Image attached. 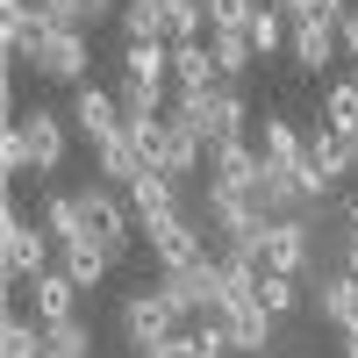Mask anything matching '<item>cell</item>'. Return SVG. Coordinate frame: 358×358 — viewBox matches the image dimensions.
<instances>
[{
  "mask_svg": "<svg viewBox=\"0 0 358 358\" xmlns=\"http://www.w3.org/2000/svg\"><path fill=\"white\" fill-rule=\"evenodd\" d=\"M43 229H50V244H86V215H79V194H43V215H36Z\"/></svg>",
  "mask_w": 358,
  "mask_h": 358,
  "instance_id": "cell-25",
  "label": "cell"
},
{
  "mask_svg": "<svg viewBox=\"0 0 358 358\" xmlns=\"http://www.w3.org/2000/svg\"><path fill=\"white\" fill-rule=\"evenodd\" d=\"M151 258H158V273L208 265V258H215V244H208V222H201V215H172L165 229H151Z\"/></svg>",
  "mask_w": 358,
  "mask_h": 358,
  "instance_id": "cell-10",
  "label": "cell"
},
{
  "mask_svg": "<svg viewBox=\"0 0 358 358\" xmlns=\"http://www.w3.org/2000/svg\"><path fill=\"white\" fill-rule=\"evenodd\" d=\"M122 72L172 86V43H122Z\"/></svg>",
  "mask_w": 358,
  "mask_h": 358,
  "instance_id": "cell-30",
  "label": "cell"
},
{
  "mask_svg": "<svg viewBox=\"0 0 358 358\" xmlns=\"http://www.w3.org/2000/svg\"><path fill=\"white\" fill-rule=\"evenodd\" d=\"M57 273H72L79 294H94V287L115 273V258H108L101 244H57Z\"/></svg>",
  "mask_w": 358,
  "mask_h": 358,
  "instance_id": "cell-22",
  "label": "cell"
},
{
  "mask_svg": "<svg viewBox=\"0 0 358 358\" xmlns=\"http://www.w3.org/2000/svg\"><path fill=\"white\" fill-rule=\"evenodd\" d=\"M265 179V151L251 136H229V143H208V187H236V194H258Z\"/></svg>",
  "mask_w": 358,
  "mask_h": 358,
  "instance_id": "cell-11",
  "label": "cell"
},
{
  "mask_svg": "<svg viewBox=\"0 0 358 358\" xmlns=\"http://www.w3.org/2000/svg\"><path fill=\"white\" fill-rule=\"evenodd\" d=\"M258 151H265V165H273V172H294V165L308 158V129L294 122V115L273 108V115L258 122Z\"/></svg>",
  "mask_w": 358,
  "mask_h": 358,
  "instance_id": "cell-17",
  "label": "cell"
},
{
  "mask_svg": "<svg viewBox=\"0 0 358 358\" xmlns=\"http://www.w3.org/2000/svg\"><path fill=\"white\" fill-rule=\"evenodd\" d=\"M229 251H251L265 273L315 280V215H280V222H265L251 244H229Z\"/></svg>",
  "mask_w": 358,
  "mask_h": 358,
  "instance_id": "cell-3",
  "label": "cell"
},
{
  "mask_svg": "<svg viewBox=\"0 0 358 358\" xmlns=\"http://www.w3.org/2000/svg\"><path fill=\"white\" fill-rule=\"evenodd\" d=\"M57 265V244H50V229L29 215L22 201L0 208V273H8V287H29L36 273H50Z\"/></svg>",
  "mask_w": 358,
  "mask_h": 358,
  "instance_id": "cell-2",
  "label": "cell"
},
{
  "mask_svg": "<svg viewBox=\"0 0 358 358\" xmlns=\"http://www.w3.org/2000/svg\"><path fill=\"white\" fill-rule=\"evenodd\" d=\"M22 72H43L57 86H86V72H94V36H86V29L43 22V36L29 43V57H22Z\"/></svg>",
  "mask_w": 358,
  "mask_h": 358,
  "instance_id": "cell-4",
  "label": "cell"
},
{
  "mask_svg": "<svg viewBox=\"0 0 358 358\" xmlns=\"http://www.w3.org/2000/svg\"><path fill=\"white\" fill-rule=\"evenodd\" d=\"M115 101H122V115H129V122H158V115H172V86L122 72V79H115Z\"/></svg>",
  "mask_w": 358,
  "mask_h": 358,
  "instance_id": "cell-21",
  "label": "cell"
},
{
  "mask_svg": "<svg viewBox=\"0 0 358 358\" xmlns=\"http://www.w3.org/2000/svg\"><path fill=\"white\" fill-rule=\"evenodd\" d=\"M179 330H187V322H179V308L165 301V287L151 280V287H136L129 294V301H122V344L136 351V358H151L165 337H179Z\"/></svg>",
  "mask_w": 358,
  "mask_h": 358,
  "instance_id": "cell-7",
  "label": "cell"
},
{
  "mask_svg": "<svg viewBox=\"0 0 358 358\" xmlns=\"http://www.w3.org/2000/svg\"><path fill=\"white\" fill-rule=\"evenodd\" d=\"M258 308H265V315L301 308V280H294V273H258Z\"/></svg>",
  "mask_w": 358,
  "mask_h": 358,
  "instance_id": "cell-32",
  "label": "cell"
},
{
  "mask_svg": "<svg viewBox=\"0 0 358 358\" xmlns=\"http://www.w3.org/2000/svg\"><path fill=\"white\" fill-rule=\"evenodd\" d=\"M265 0H208V29H251V15Z\"/></svg>",
  "mask_w": 358,
  "mask_h": 358,
  "instance_id": "cell-33",
  "label": "cell"
},
{
  "mask_svg": "<svg viewBox=\"0 0 358 358\" xmlns=\"http://www.w3.org/2000/svg\"><path fill=\"white\" fill-rule=\"evenodd\" d=\"M208 50H215V72H222V79H244V72L258 65V50H251L244 29H208Z\"/></svg>",
  "mask_w": 358,
  "mask_h": 358,
  "instance_id": "cell-26",
  "label": "cell"
},
{
  "mask_svg": "<svg viewBox=\"0 0 358 358\" xmlns=\"http://www.w3.org/2000/svg\"><path fill=\"white\" fill-rule=\"evenodd\" d=\"M43 351H50V358H94V322H86V315L43 322Z\"/></svg>",
  "mask_w": 358,
  "mask_h": 358,
  "instance_id": "cell-27",
  "label": "cell"
},
{
  "mask_svg": "<svg viewBox=\"0 0 358 358\" xmlns=\"http://www.w3.org/2000/svg\"><path fill=\"white\" fill-rule=\"evenodd\" d=\"M244 36H251V50H258V57H280V50L294 43V22L273 8V0H265V8L251 15V29H244Z\"/></svg>",
  "mask_w": 358,
  "mask_h": 358,
  "instance_id": "cell-28",
  "label": "cell"
},
{
  "mask_svg": "<svg viewBox=\"0 0 358 358\" xmlns=\"http://www.w3.org/2000/svg\"><path fill=\"white\" fill-rule=\"evenodd\" d=\"M94 165H101L94 179H108V187H136V179L151 172V165H143V136H136V122H122L108 143H94Z\"/></svg>",
  "mask_w": 358,
  "mask_h": 358,
  "instance_id": "cell-15",
  "label": "cell"
},
{
  "mask_svg": "<svg viewBox=\"0 0 358 358\" xmlns=\"http://www.w3.org/2000/svg\"><path fill=\"white\" fill-rule=\"evenodd\" d=\"M222 330H229V344L244 351V358H258V351H273L280 315H265L258 301H229V308H222Z\"/></svg>",
  "mask_w": 358,
  "mask_h": 358,
  "instance_id": "cell-18",
  "label": "cell"
},
{
  "mask_svg": "<svg viewBox=\"0 0 358 358\" xmlns=\"http://www.w3.org/2000/svg\"><path fill=\"white\" fill-rule=\"evenodd\" d=\"M172 115H179V122H187L201 143H229V136H244V129H251V108H244V94H236V79L201 86V94L172 86Z\"/></svg>",
  "mask_w": 358,
  "mask_h": 358,
  "instance_id": "cell-1",
  "label": "cell"
},
{
  "mask_svg": "<svg viewBox=\"0 0 358 358\" xmlns=\"http://www.w3.org/2000/svg\"><path fill=\"white\" fill-rule=\"evenodd\" d=\"M136 136H143V165H158V172H172L179 187H187L194 172H208V143L179 122V115H158V122H136Z\"/></svg>",
  "mask_w": 358,
  "mask_h": 358,
  "instance_id": "cell-5",
  "label": "cell"
},
{
  "mask_svg": "<svg viewBox=\"0 0 358 358\" xmlns=\"http://www.w3.org/2000/svg\"><path fill=\"white\" fill-rule=\"evenodd\" d=\"M8 122L22 129V158H29V179H50L65 165V115L57 108H15Z\"/></svg>",
  "mask_w": 358,
  "mask_h": 358,
  "instance_id": "cell-8",
  "label": "cell"
},
{
  "mask_svg": "<svg viewBox=\"0 0 358 358\" xmlns=\"http://www.w3.org/2000/svg\"><path fill=\"white\" fill-rule=\"evenodd\" d=\"M151 358H208V351H201V337H194V330H179V337H165Z\"/></svg>",
  "mask_w": 358,
  "mask_h": 358,
  "instance_id": "cell-35",
  "label": "cell"
},
{
  "mask_svg": "<svg viewBox=\"0 0 358 358\" xmlns=\"http://www.w3.org/2000/svg\"><path fill=\"white\" fill-rule=\"evenodd\" d=\"M308 308L330 322L337 337H351V330H358V280L344 273V265H322L315 287H308Z\"/></svg>",
  "mask_w": 358,
  "mask_h": 358,
  "instance_id": "cell-12",
  "label": "cell"
},
{
  "mask_svg": "<svg viewBox=\"0 0 358 358\" xmlns=\"http://www.w3.org/2000/svg\"><path fill=\"white\" fill-rule=\"evenodd\" d=\"M122 194H129V215H136V229H143V236L165 229L172 215H187V208H179V179H172V172H158V165L143 172L136 187H122Z\"/></svg>",
  "mask_w": 358,
  "mask_h": 358,
  "instance_id": "cell-13",
  "label": "cell"
},
{
  "mask_svg": "<svg viewBox=\"0 0 358 358\" xmlns=\"http://www.w3.org/2000/svg\"><path fill=\"white\" fill-rule=\"evenodd\" d=\"M108 15H122V8H115V0H86V29H101Z\"/></svg>",
  "mask_w": 358,
  "mask_h": 358,
  "instance_id": "cell-38",
  "label": "cell"
},
{
  "mask_svg": "<svg viewBox=\"0 0 358 358\" xmlns=\"http://www.w3.org/2000/svg\"><path fill=\"white\" fill-rule=\"evenodd\" d=\"M72 194H79V215H86V244H101L108 258H122L129 251V229H136L129 194L108 187V179H86V187H72Z\"/></svg>",
  "mask_w": 358,
  "mask_h": 358,
  "instance_id": "cell-6",
  "label": "cell"
},
{
  "mask_svg": "<svg viewBox=\"0 0 358 358\" xmlns=\"http://www.w3.org/2000/svg\"><path fill=\"white\" fill-rule=\"evenodd\" d=\"M29 315L36 322H65V315H79V287H72V273H36L29 280Z\"/></svg>",
  "mask_w": 358,
  "mask_h": 358,
  "instance_id": "cell-19",
  "label": "cell"
},
{
  "mask_svg": "<svg viewBox=\"0 0 358 358\" xmlns=\"http://www.w3.org/2000/svg\"><path fill=\"white\" fill-rule=\"evenodd\" d=\"M0 358H50L43 351V322L22 301H8V322H0Z\"/></svg>",
  "mask_w": 358,
  "mask_h": 358,
  "instance_id": "cell-23",
  "label": "cell"
},
{
  "mask_svg": "<svg viewBox=\"0 0 358 358\" xmlns=\"http://www.w3.org/2000/svg\"><path fill=\"white\" fill-rule=\"evenodd\" d=\"M330 244H358V194L330 201Z\"/></svg>",
  "mask_w": 358,
  "mask_h": 358,
  "instance_id": "cell-34",
  "label": "cell"
},
{
  "mask_svg": "<svg viewBox=\"0 0 358 358\" xmlns=\"http://www.w3.org/2000/svg\"><path fill=\"white\" fill-rule=\"evenodd\" d=\"M72 122H79L86 143H108L129 115H122V101H115V86H94V79H86V86H72Z\"/></svg>",
  "mask_w": 358,
  "mask_h": 358,
  "instance_id": "cell-14",
  "label": "cell"
},
{
  "mask_svg": "<svg viewBox=\"0 0 358 358\" xmlns=\"http://www.w3.org/2000/svg\"><path fill=\"white\" fill-rule=\"evenodd\" d=\"M337 36H344V65H351V72H358V8H351V15H344V22H337Z\"/></svg>",
  "mask_w": 358,
  "mask_h": 358,
  "instance_id": "cell-36",
  "label": "cell"
},
{
  "mask_svg": "<svg viewBox=\"0 0 358 358\" xmlns=\"http://www.w3.org/2000/svg\"><path fill=\"white\" fill-rule=\"evenodd\" d=\"M122 43H165V0H129L122 8Z\"/></svg>",
  "mask_w": 358,
  "mask_h": 358,
  "instance_id": "cell-29",
  "label": "cell"
},
{
  "mask_svg": "<svg viewBox=\"0 0 358 358\" xmlns=\"http://www.w3.org/2000/svg\"><path fill=\"white\" fill-rule=\"evenodd\" d=\"M287 50H294V65H301V72H330V57H344V36H337L330 15H301Z\"/></svg>",
  "mask_w": 358,
  "mask_h": 358,
  "instance_id": "cell-16",
  "label": "cell"
},
{
  "mask_svg": "<svg viewBox=\"0 0 358 358\" xmlns=\"http://www.w3.org/2000/svg\"><path fill=\"white\" fill-rule=\"evenodd\" d=\"M201 222L215 229L222 244H251V236L265 229L258 194H236V187H208V194H201Z\"/></svg>",
  "mask_w": 358,
  "mask_h": 358,
  "instance_id": "cell-9",
  "label": "cell"
},
{
  "mask_svg": "<svg viewBox=\"0 0 358 358\" xmlns=\"http://www.w3.org/2000/svg\"><path fill=\"white\" fill-rule=\"evenodd\" d=\"M322 122L358 136V79H330V86H322Z\"/></svg>",
  "mask_w": 358,
  "mask_h": 358,
  "instance_id": "cell-31",
  "label": "cell"
},
{
  "mask_svg": "<svg viewBox=\"0 0 358 358\" xmlns=\"http://www.w3.org/2000/svg\"><path fill=\"white\" fill-rule=\"evenodd\" d=\"M308 158L344 187V179L358 172V136H351V129H330V122H315V129H308Z\"/></svg>",
  "mask_w": 358,
  "mask_h": 358,
  "instance_id": "cell-20",
  "label": "cell"
},
{
  "mask_svg": "<svg viewBox=\"0 0 358 358\" xmlns=\"http://www.w3.org/2000/svg\"><path fill=\"white\" fill-rule=\"evenodd\" d=\"M273 8H280L287 22H301V15H322V0H273Z\"/></svg>",
  "mask_w": 358,
  "mask_h": 358,
  "instance_id": "cell-37",
  "label": "cell"
},
{
  "mask_svg": "<svg viewBox=\"0 0 358 358\" xmlns=\"http://www.w3.org/2000/svg\"><path fill=\"white\" fill-rule=\"evenodd\" d=\"M172 86H187V94H201V86H222L215 50H208V43H172Z\"/></svg>",
  "mask_w": 358,
  "mask_h": 358,
  "instance_id": "cell-24",
  "label": "cell"
}]
</instances>
